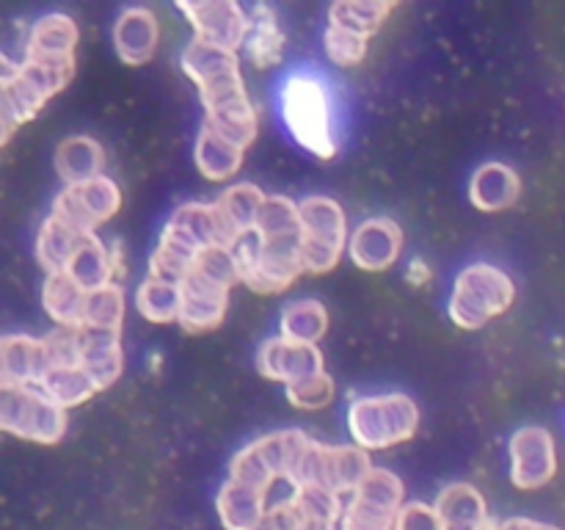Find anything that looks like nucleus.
<instances>
[{
	"instance_id": "nucleus-25",
	"label": "nucleus",
	"mask_w": 565,
	"mask_h": 530,
	"mask_svg": "<svg viewBox=\"0 0 565 530\" xmlns=\"http://www.w3.org/2000/svg\"><path fill=\"white\" fill-rule=\"evenodd\" d=\"M114 271L116 263L110 259L108 246H105L97 235H86L81 241V246H77V252L72 254L64 274L70 276L81 290L92 293L110 285V282H114Z\"/></svg>"
},
{
	"instance_id": "nucleus-23",
	"label": "nucleus",
	"mask_w": 565,
	"mask_h": 530,
	"mask_svg": "<svg viewBox=\"0 0 565 530\" xmlns=\"http://www.w3.org/2000/svg\"><path fill=\"white\" fill-rule=\"evenodd\" d=\"M215 511H218L221 524L226 530H254L259 524V519L265 517V511H268V506H265V491L226 478L218 497H215Z\"/></svg>"
},
{
	"instance_id": "nucleus-21",
	"label": "nucleus",
	"mask_w": 565,
	"mask_h": 530,
	"mask_svg": "<svg viewBox=\"0 0 565 530\" xmlns=\"http://www.w3.org/2000/svg\"><path fill=\"white\" fill-rule=\"evenodd\" d=\"M77 25L66 14H47L31 28L25 61H70L75 59Z\"/></svg>"
},
{
	"instance_id": "nucleus-24",
	"label": "nucleus",
	"mask_w": 565,
	"mask_h": 530,
	"mask_svg": "<svg viewBox=\"0 0 565 530\" xmlns=\"http://www.w3.org/2000/svg\"><path fill=\"white\" fill-rule=\"evenodd\" d=\"M243 47H246V55L252 59V64H257L259 70H270V66L281 64V55H285V33H281L274 9L257 6L252 11Z\"/></svg>"
},
{
	"instance_id": "nucleus-27",
	"label": "nucleus",
	"mask_w": 565,
	"mask_h": 530,
	"mask_svg": "<svg viewBox=\"0 0 565 530\" xmlns=\"http://www.w3.org/2000/svg\"><path fill=\"white\" fill-rule=\"evenodd\" d=\"M193 160H196L199 174L207 177L210 182H224L241 171L243 149L202 127L196 136V147H193Z\"/></svg>"
},
{
	"instance_id": "nucleus-35",
	"label": "nucleus",
	"mask_w": 565,
	"mask_h": 530,
	"mask_svg": "<svg viewBox=\"0 0 565 530\" xmlns=\"http://www.w3.org/2000/svg\"><path fill=\"white\" fill-rule=\"evenodd\" d=\"M182 293L180 285L160 279H143L136 290V309L149 320V324H174L180 315Z\"/></svg>"
},
{
	"instance_id": "nucleus-31",
	"label": "nucleus",
	"mask_w": 565,
	"mask_h": 530,
	"mask_svg": "<svg viewBox=\"0 0 565 530\" xmlns=\"http://www.w3.org/2000/svg\"><path fill=\"white\" fill-rule=\"evenodd\" d=\"M39 390L66 412L72 406H81L83 401L97 395V384L86 375V370L72 364V368H47L44 370L42 381H39Z\"/></svg>"
},
{
	"instance_id": "nucleus-16",
	"label": "nucleus",
	"mask_w": 565,
	"mask_h": 530,
	"mask_svg": "<svg viewBox=\"0 0 565 530\" xmlns=\"http://www.w3.org/2000/svg\"><path fill=\"white\" fill-rule=\"evenodd\" d=\"M160 42L158 17L143 6H132L119 14L114 25V47L127 66H143L152 61Z\"/></svg>"
},
{
	"instance_id": "nucleus-28",
	"label": "nucleus",
	"mask_w": 565,
	"mask_h": 530,
	"mask_svg": "<svg viewBox=\"0 0 565 530\" xmlns=\"http://www.w3.org/2000/svg\"><path fill=\"white\" fill-rule=\"evenodd\" d=\"M279 329V337H285V340L318 346L329 331V312L318 298H298L281 309Z\"/></svg>"
},
{
	"instance_id": "nucleus-29",
	"label": "nucleus",
	"mask_w": 565,
	"mask_h": 530,
	"mask_svg": "<svg viewBox=\"0 0 565 530\" xmlns=\"http://www.w3.org/2000/svg\"><path fill=\"white\" fill-rule=\"evenodd\" d=\"M202 127L213 130L215 136H221L224 141L235 144L237 149L246 152L248 147L257 138V110H254L252 99H243V103L226 105V108L218 110H204V121Z\"/></svg>"
},
{
	"instance_id": "nucleus-10",
	"label": "nucleus",
	"mask_w": 565,
	"mask_h": 530,
	"mask_svg": "<svg viewBox=\"0 0 565 530\" xmlns=\"http://www.w3.org/2000/svg\"><path fill=\"white\" fill-rule=\"evenodd\" d=\"M557 473L555 436L541 425H524L511 439V480L516 489H541Z\"/></svg>"
},
{
	"instance_id": "nucleus-1",
	"label": "nucleus",
	"mask_w": 565,
	"mask_h": 530,
	"mask_svg": "<svg viewBox=\"0 0 565 530\" xmlns=\"http://www.w3.org/2000/svg\"><path fill=\"white\" fill-rule=\"evenodd\" d=\"M281 119L287 132L315 158L331 160L337 155L334 103L329 83L315 72H292L279 88Z\"/></svg>"
},
{
	"instance_id": "nucleus-15",
	"label": "nucleus",
	"mask_w": 565,
	"mask_h": 530,
	"mask_svg": "<svg viewBox=\"0 0 565 530\" xmlns=\"http://www.w3.org/2000/svg\"><path fill=\"white\" fill-rule=\"evenodd\" d=\"M77 368L86 370L88 379L97 390L114 384L125 370V348H121V331L110 329H81V359Z\"/></svg>"
},
{
	"instance_id": "nucleus-4",
	"label": "nucleus",
	"mask_w": 565,
	"mask_h": 530,
	"mask_svg": "<svg viewBox=\"0 0 565 530\" xmlns=\"http://www.w3.org/2000/svg\"><path fill=\"white\" fill-rule=\"evenodd\" d=\"M513 298H516V285L505 271L489 263L467 265L452 287L450 318L458 329L475 331L497 315L508 312Z\"/></svg>"
},
{
	"instance_id": "nucleus-41",
	"label": "nucleus",
	"mask_w": 565,
	"mask_h": 530,
	"mask_svg": "<svg viewBox=\"0 0 565 530\" xmlns=\"http://www.w3.org/2000/svg\"><path fill=\"white\" fill-rule=\"evenodd\" d=\"M326 55L334 61L337 66H356L362 64L364 55H367V39L356 36L351 31H342V28L329 25L323 36Z\"/></svg>"
},
{
	"instance_id": "nucleus-20",
	"label": "nucleus",
	"mask_w": 565,
	"mask_h": 530,
	"mask_svg": "<svg viewBox=\"0 0 565 530\" xmlns=\"http://www.w3.org/2000/svg\"><path fill=\"white\" fill-rule=\"evenodd\" d=\"M522 193V180L508 163H483L469 180V199L483 213H497V210L511 208Z\"/></svg>"
},
{
	"instance_id": "nucleus-26",
	"label": "nucleus",
	"mask_w": 565,
	"mask_h": 530,
	"mask_svg": "<svg viewBox=\"0 0 565 530\" xmlns=\"http://www.w3.org/2000/svg\"><path fill=\"white\" fill-rule=\"evenodd\" d=\"M42 304L58 329H83V309H86V290L75 285L70 276L47 274L42 287Z\"/></svg>"
},
{
	"instance_id": "nucleus-14",
	"label": "nucleus",
	"mask_w": 565,
	"mask_h": 530,
	"mask_svg": "<svg viewBox=\"0 0 565 530\" xmlns=\"http://www.w3.org/2000/svg\"><path fill=\"white\" fill-rule=\"evenodd\" d=\"M403 248V232L390 219H370L353 230L348 241V257L362 271H386L397 263Z\"/></svg>"
},
{
	"instance_id": "nucleus-22",
	"label": "nucleus",
	"mask_w": 565,
	"mask_h": 530,
	"mask_svg": "<svg viewBox=\"0 0 565 530\" xmlns=\"http://www.w3.org/2000/svg\"><path fill=\"white\" fill-rule=\"evenodd\" d=\"M105 152L97 138L70 136L55 149V171L64 186H81L103 174Z\"/></svg>"
},
{
	"instance_id": "nucleus-6",
	"label": "nucleus",
	"mask_w": 565,
	"mask_h": 530,
	"mask_svg": "<svg viewBox=\"0 0 565 530\" xmlns=\"http://www.w3.org/2000/svg\"><path fill=\"white\" fill-rule=\"evenodd\" d=\"M301 226V265L309 274H326L340 265L348 248V221L340 202L309 197L298 204Z\"/></svg>"
},
{
	"instance_id": "nucleus-42",
	"label": "nucleus",
	"mask_w": 565,
	"mask_h": 530,
	"mask_svg": "<svg viewBox=\"0 0 565 530\" xmlns=\"http://www.w3.org/2000/svg\"><path fill=\"white\" fill-rule=\"evenodd\" d=\"M47 368H72L81 359V329H55L42 337Z\"/></svg>"
},
{
	"instance_id": "nucleus-33",
	"label": "nucleus",
	"mask_w": 565,
	"mask_h": 530,
	"mask_svg": "<svg viewBox=\"0 0 565 530\" xmlns=\"http://www.w3.org/2000/svg\"><path fill=\"white\" fill-rule=\"evenodd\" d=\"M252 235L257 241H301L298 204L287 197H265Z\"/></svg>"
},
{
	"instance_id": "nucleus-40",
	"label": "nucleus",
	"mask_w": 565,
	"mask_h": 530,
	"mask_svg": "<svg viewBox=\"0 0 565 530\" xmlns=\"http://www.w3.org/2000/svg\"><path fill=\"white\" fill-rule=\"evenodd\" d=\"M230 480H237L243 486H252V489H259L268 495L270 484H274V473L268 469V464L263 462V456L257 453V447L246 445L230 464Z\"/></svg>"
},
{
	"instance_id": "nucleus-9",
	"label": "nucleus",
	"mask_w": 565,
	"mask_h": 530,
	"mask_svg": "<svg viewBox=\"0 0 565 530\" xmlns=\"http://www.w3.org/2000/svg\"><path fill=\"white\" fill-rule=\"evenodd\" d=\"M121 208V191L110 177L99 174L81 186H64L53 202V213L58 221L70 224L81 235H94L99 224L114 219Z\"/></svg>"
},
{
	"instance_id": "nucleus-5",
	"label": "nucleus",
	"mask_w": 565,
	"mask_h": 530,
	"mask_svg": "<svg viewBox=\"0 0 565 530\" xmlns=\"http://www.w3.org/2000/svg\"><path fill=\"white\" fill-rule=\"evenodd\" d=\"M237 263V282L254 293H281L303 274L301 241H257L243 237L232 246Z\"/></svg>"
},
{
	"instance_id": "nucleus-3",
	"label": "nucleus",
	"mask_w": 565,
	"mask_h": 530,
	"mask_svg": "<svg viewBox=\"0 0 565 530\" xmlns=\"http://www.w3.org/2000/svg\"><path fill=\"white\" fill-rule=\"evenodd\" d=\"M419 409L403 392L356 398L348 409V431L362 451H384L417 434Z\"/></svg>"
},
{
	"instance_id": "nucleus-32",
	"label": "nucleus",
	"mask_w": 565,
	"mask_h": 530,
	"mask_svg": "<svg viewBox=\"0 0 565 530\" xmlns=\"http://www.w3.org/2000/svg\"><path fill=\"white\" fill-rule=\"evenodd\" d=\"M392 9H395V3H379V0H340L329 9V25L370 39L384 25Z\"/></svg>"
},
{
	"instance_id": "nucleus-34",
	"label": "nucleus",
	"mask_w": 565,
	"mask_h": 530,
	"mask_svg": "<svg viewBox=\"0 0 565 530\" xmlns=\"http://www.w3.org/2000/svg\"><path fill=\"white\" fill-rule=\"evenodd\" d=\"M397 511L401 508L373 500L362 491H353L342 506L340 530H395Z\"/></svg>"
},
{
	"instance_id": "nucleus-30",
	"label": "nucleus",
	"mask_w": 565,
	"mask_h": 530,
	"mask_svg": "<svg viewBox=\"0 0 565 530\" xmlns=\"http://www.w3.org/2000/svg\"><path fill=\"white\" fill-rule=\"evenodd\" d=\"M83 237L86 235L75 232L70 224L58 221L55 215H47L36 237L39 265H42L47 274H61V271H66V265H70L72 254L77 252Z\"/></svg>"
},
{
	"instance_id": "nucleus-37",
	"label": "nucleus",
	"mask_w": 565,
	"mask_h": 530,
	"mask_svg": "<svg viewBox=\"0 0 565 530\" xmlns=\"http://www.w3.org/2000/svg\"><path fill=\"white\" fill-rule=\"evenodd\" d=\"M309 436L298 428H285V431H274V434L263 436V439L254 442L257 453L263 456V462L268 464V469L274 473L276 480H285L287 469H290L292 458L298 456V451L303 447Z\"/></svg>"
},
{
	"instance_id": "nucleus-2",
	"label": "nucleus",
	"mask_w": 565,
	"mask_h": 530,
	"mask_svg": "<svg viewBox=\"0 0 565 530\" xmlns=\"http://www.w3.org/2000/svg\"><path fill=\"white\" fill-rule=\"evenodd\" d=\"M373 462H370L367 451L356 445H320L309 436L298 456L292 458L290 469H287L285 480L292 489L301 486H320L326 491L348 497L364 475L370 473Z\"/></svg>"
},
{
	"instance_id": "nucleus-8",
	"label": "nucleus",
	"mask_w": 565,
	"mask_h": 530,
	"mask_svg": "<svg viewBox=\"0 0 565 530\" xmlns=\"http://www.w3.org/2000/svg\"><path fill=\"white\" fill-rule=\"evenodd\" d=\"M0 431L39 445H55L66 431V412L39 386L0 384Z\"/></svg>"
},
{
	"instance_id": "nucleus-43",
	"label": "nucleus",
	"mask_w": 565,
	"mask_h": 530,
	"mask_svg": "<svg viewBox=\"0 0 565 530\" xmlns=\"http://www.w3.org/2000/svg\"><path fill=\"white\" fill-rule=\"evenodd\" d=\"M395 530H441L439 517L428 502H403L395 517Z\"/></svg>"
},
{
	"instance_id": "nucleus-19",
	"label": "nucleus",
	"mask_w": 565,
	"mask_h": 530,
	"mask_svg": "<svg viewBox=\"0 0 565 530\" xmlns=\"http://www.w3.org/2000/svg\"><path fill=\"white\" fill-rule=\"evenodd\" d=\"M434 511L441 530H486L491 522L483 495L469 484L445 486L436 497Z\"/></svg>"
},
{
	"instance_id": "nucleus-47",
	"label": "nucleus",
	"mask_w": 565,
	"mask_h": 530,
	"mask_svg": "<svg viewBox=\"0 0 565 530\" xmlns=\"http://www.w3.org/2000/svg\"><path fill=\"white\" fill-rule=\"evenodd\" d=\"M408 279H412L414 285H423V282H428V279H430L428 265H425L423 259H414L412 268H408Z\"/></svg>"
},
{
	"instance_id": "nucleus-44",
	"label": "nucleus",
	"mask_w": 565,
	"mask_h": 530,
	"mask_svg": "<svg viewBox=\"0 0 565 530\" xmlns=\"http://www.w3.org/2000/svg\"><path fill=\"white\" fill-rule=\"evenodd\" d=\"M254 530H296V511H292L290 500L270 506Z\"/></svg>"
},
{
	"instance_id": "nucleus-46",
	"label": "nucleus",
	"mask_w": 565,
	"mask_h": 530,
	"mask_svg": "<svg viewBox=\"0 0 565 530\" xmlns=\"http://www.w3.org/2000/svg\"><path fill=\"white\" fill-rule=\"evenodd\" d=\"M17 72H20V66H17L14 61L9 59V55L0 53V92H6V88H9L11 83H14Z\"/></svg>"
},
{
	"instance_id": "nucleus-36",
	"label": "nucleus",
	"mask_w": 565,
	"mask_h": 530,
	"mask_svg": "<svg viewBox=\"0 0 565 530\" xmlns=\"http://www.w3.org/2000/svg\"><path fill=\"white\" fill-rule=\"evenodd\" d=\"M125 320V290L116 282L86 293V309H83V326L88 329L121 331Z\"/></svg>"
},
{
	"instance_id": "nucleus-7",
	"label": "nucleus",
	"mask_w": 565,
	"mask_h": 530,
	"mask_svg": "<svg viewBox=\"0 0 565 530\" xmlns=\"http://www.w3.org/2000/svg\"><path fill=\"white\" fill-rule=\"evenodd\" d=\"M182 70L199 86L204 110H218L248 99L241 75V59L230 50L210 47L193 39L182 50Z\"/></svg>"
},
{
	"instance_id": "nucleus-18",
	"label": "nucleus",
	"mask_w": 565,
	"mask_h": 530,
	"mask_svg": "<svg viewBox=\"0 0 565 530\" xmlns=\"http://www.w3.org/2000/svg\"><path fill=\"white\" fill-rule=\"evenodd\" d=\"M44 370L42 340L28 335L0 337V384L39 386Z\"/></svg>"
},
{
	"instance_id": "nucleus-13",
	"label": "nucleus",
	"mask_w": 565,
	"mask_h": 530,
	"mask_svg": "<svg viewBox=\"0 0 565 530\" xmlns=\"http://www.w3.org/2000/svg\"><path fill=\"white\" fill-rule=\"evenodd\" d=\"M182 301L177 324L188 335H204L224 324L226 307H230V290L196 274H188L180 285Z\"/></svg>"
},
{
	"instance_id": "nucleus-38",
	"label": "nucleus",
	"mask_w": 565,
	"mask_h": 530,
	"mask_svg": "<svg viewBox=\"0 0 565 530\" xmlns=\"http://www.w3.org/2000/svg\"><path fill=\"white\" fill-rule=\"evenodd\" d=\"M191 274L202 276V279L213 282V285H221L226 287V290H232V287L237 285L235 254H232V248H224V246L202 248V252L196 254V259H193Z\"/></svg>"
},
{
	"instance_id": "nucleus-17",
	"label": "nucleus",
	"mask_w": 565,
	"mask_h": 530,
	"mask_svg": "<svg viewBox=\"0 0 565 530\" xmlns=\"http://www.w3.org/2000/svg\"><path fill=\"white\" fill-rule=\"evenodd\" d=\"M265 202V193L259 191L254 182H237V186L226 188L218 199L213 202L215 215L221 221V230H224L226 246H235L243 237H248L254 232V221H257L259 208Z\"/></svg>"
},
{
	"instance_id": "nucleus-39",
	"label": "nucleus",
	"mask_w": 565,
	"mask_h": 530,
	"mask_svg": "<svg viewBox=\"0 0 565 530\" xmlns=\"http://www.w3.org/2000/svg\"><path fill=\"white\" fill-rule=\"evenodd\" d=\"M334 379L329 373L307 375L301 381H292V384L285 386L287 401L298 409H323L334 401Z\"/></svg>"
},
{
	"instance_id": "nucleus-12",
	"label": "nucleus",
	"mask_w": 565,
	"mask_h": 530,
	"mask_svg": "<svg viewBox=\"0 0 565 530\" xmlns=\"http://www.w3.org/2000/svg\"><path fill=\"white\" fill-rule=\"evenodd\" d=\"M257 370L259 375L270 381H281V384H292L307 375H318L326 370L323 353L318 346H307V342H292L285 337H270L263 342L257 353Z\"/></svg>"
},
{
	"instance_id": "nucleus-11",
	"label": "nucleus",
	"mask_w": 565,
	"mask_h": 530,
	"mask_svg": "<svg viewBox=\"0 0 565 530\" xmlns=\"http://www.w3.org/2000/svg\"><path fill=\"white\" fill-rule=\"evenodd\" d=\"M177 9L188 17L193 39L210 47L237 53L248 31V14L232 0H210V3H180Z\"/></svg>"
},
{
	"instance_id": "nucleus-45",
	"label": "nucleus",
	"mask_w": 565,
	"mask_h": 530,
	"mask_svg": "<svg viewBox=\"0 0 565 530\" xmlns=\"http://www.w3.org/2000/svg\"><path fill=\"white\" fill-rule=\"evenodd\" d=\"M486 530H557L555 524L539 522V519H527V517H511V519H500V522H489Z\"/></svg>"
}]
</instances>
